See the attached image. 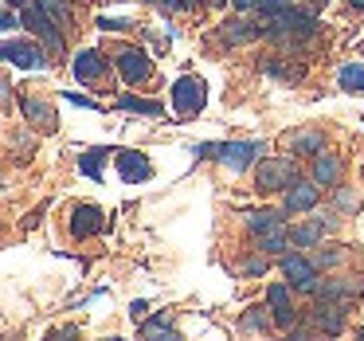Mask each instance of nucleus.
I'll return each instance as SVG.
<instances>
[{
	"label": "nucleus",
	"instance_id": "obj_1",
	"mask_svg": "<svg viewBox=\"0 0 364 341\" xmlns=\"http://www.w3.org/2000/svg\"><path fill=\"white\" fill-rule=\"evenodd\" d=\"M20 28H28V32H36L43 40V48L51 51V56H63L67 51V40H63V32H59V24L43 12V4L40 0H32V4H24L20 9Z\"/></svg>",
	"mask_w": 364,
	"mask_h": 341
},
{
	"label": "nucleus",
	"instance_id": "obj_2",
	"mask_svg": "<svg viewBox=\"0 0 364 341\" xmlns=\"http://www.w3.org/2000/svg\"><path fill=\"white\" fill-rule=\"evenodd\" d=\"M168 98H173V110L181 118H200L208 110V83L196 79V75H181L173 83V95Z\"/></svg>",
	"mask_w": 364,
	"mask_h": 341
},
{
	"label": "nucleus",
	"instance_id": "obj_3",
	"mask_svg": "<svg viewBox=\"0 0 364 341\" xmlns=\"http://www.w3.org/2000/svg\"><path fill=\"white\" fill-rule=\"evenodd\" d=\"M294 181H298L294 157H262L259 169H255V189L262 192H286Z\"/></svg>",
	"mask_w": 364,
	"mask_h": 341
},
{
	"label": "nucleus",
	"instance_id": "obj_4",
	"mask_svg": "<svg viewBox=\"0 0 364 341\" xmlns=\"http://www.w3.org/2000/svg\"><path fill=\"white\" fill-rule=\"evenodd\" d=\"M0 59L20 67V71H40V67H48V48H40L32 40H4L0 43Z\"/></svg>",
	"mask_w": 364,
	"mask_h": 341
},
{
	"label": "nucleus",
	"instance_id": "obj_5",
	"mask_svg": "<svg viewBox=\"0 0 364 341\" xmlns=\"http://www.w3.org/2000/svg\"><path fill=\"white\" fill-rule=\"evenodd\" d=\"M114 67H118V75L129 83V87L153 79V59H149L145 48H118L114 51Z\"/></svg>",
	"mask_w": 364,
	"mask_h": 341
},
{
	"label": "nucleus",
	"instance_id": "obj_6",
	"mask_svg": "<svg viewBox=\"0 0 364 341\" xmlns=\"http://www.w3.org/2000/svg\"><path fill=\"white\" fill-rule=\"evenodd\" d=\"M274 40H286V36H294V40H301V36H309L314 32V16L309 12H301V9H290L286 4L278 16H270V28H267Z\"/></svg>",
	"mask_w": 364,
	"mask_h": 341
},
{
	"label": "nucleus",
	"instance_id": "obj_7",
	"mask_svg": "<svg viewBox=\"0 0 364 341\" xmlns=\"http://www.w3.org/2000/svg\"><path fill=\"white\" fill-rule=\"evenodd\" d=\"M282 275L290 278V286L301 294H314V286L321 283V278H317V263L306 259V255H282Z\"/></svg>",
	"mask_w": 364,
	"mask_h": 341
},
{
	"label": "nucleus",
	"instance_id": "obj_8",
	"mask_svg": "<svg viewBox=\"0 0 364 341\" xmlns=\"http://www.w3.org/2000/svg\"><path fill=\"white\" fill-rule=\"evenodd\" d=\"M106 71H110V59H106L102 51H95V48H82L79 56L71 59L75 83H98V79H106Z\"/></svg>",
	"mask_w": 364,
	"mask_h": 341
},
{
	"label": "nucleus",
	"instance_id": "obj_9",
	"mask_svg": "<svg viewBox=\"0 0 364 341\" xmlns=\"http://www.w3.org/2000/svg\"><path fill=\"white\" fill-rule=\"evenodd\" d=\"M259 149H262L259 142H220L215 161H220V165H228L231 173H243V169H251V161L259 157Z\"/></svg>",
	"mask_w": 364,
	"mask_h": 341
},
{
	"label": "nucleus",
	"instance_id": "obj_10",
	"mask_svg": "<svg viewBox=\"0 0 364 341\" xmlns=\"http://www.w3.org/2000/svg\"><path fill=\"white\" fill-rule=\"evenodd\" d=\"M106 228V216L98 204H75L71 208V236L75 239H90Z\"/></svg>",
	"mask_w": 364,
	"mask_h": 341
},
{
	"label": "nucleus",
	"instance_id": "obj_11",
	"mask_svg": "<svg viewBox=\"0 0 364 341\" xmlns=\"http://www.w3.org/2000/svg\"><path fill=\"white\" fill-rule=\"evenodd\" d=\"M118 177L126 184H145L153 177V161L137 149H118Z\"/></svg>",
	"mask_w": 364,
	"mask_h": 341
},
{
	"label": "nucleus",
	"instance_id": "obj_12",
	"mask_svg": "<svg viewBox=\"0 0 364 341\" xmlns=\"http://www.w3.org/2000/svg\"><path fill=\"white\" fill-rule=\"evenodd\" d=\"M294 286H286V283H270V290H267V306L274 310V322L282 325V330H290L294 325V318H298V310H294Z\"/></svg>",
	"mask_w": 364,
	"mask_h": 341
},
{
	"label": "nucleus",
	"instance_id": "obj_13",
	"mask_svg": "<svg viewBox=\"0 0 364 341\" xmlns=\"http://www.w3.org/2000/svg\"><path fill=\"white\" fill-rule=\"evenodd\" d=\"M329 216H317V220H306V224H294L290 231H286V239H290V247H314L317 239L329 231Z\"/></svg>",
	"mask_w": 364,
	"mask_h": 341
},
{
	"label": "nucleus",
	"instance_id": "obj_14",
	"mask_svg": "<svg viewBox=\"0 0 364 341\" xmlns=\"http://www.w3.org/2000/svg\"><path fill=\"white\" fill-rule=\"evenodd\" d=\"M20 110H24V118L32 122L36 130H43V134H51V130L59 126L55 110H51L48 103H40V98H20Z\"/></svg>",
	"mask_w": 364,
	"mask_h": 341
},
{
	"label": "nucleus",
	"instance_id": "obj_15",
	"mask_svg": "<svg viewBox=\"0 0 364 341\" xmlns=\"http://www.w3.org/2000/svg\"><path fill=\"white\" fill-rule=\"evenodd\" d=\"M314 208H317V184L294 181L286 189V212H314Z\"/></svg>",
	"mask_w": 364,
	"mask_h": 341
},
{
	"label": "nucleus",
	"instance_id": "obj_16",
	"mask_svg": "<svg viewBox=\"0 0 364 341\" xmlns=\"http://www.w3.org/2000/svg\"><path fill=\"white\" fill-rule=\"evenodd\" d=\"M247 228L255 231V236H267V231H282V212H274V208H255L251 216H247Z\"/></svg>",
	"mask_w": 364,
	"mask_h": 341
},
{
	"label": "nucleus",
	"instance_id": "obj_17",
	"mask_svg": "<svg viewBox=\"0 0 364 341\" xmlns=\"http://www.w3.org/2000/svg\"><path fill=\"white\" fill-rule=\"evenodd\" d=\"M321 149H325V137L314 134V130H306V134H294V137H290V157H317Z\"/></svg>",
	"mask_w": 364,
	"mask_h": 341
},
{
	"label": "nucleus",
	"instance_id": "obj_18",
	"mask_svg": "<svg viewBox=\"0 0 364 341\" xmlns=\"http://www.w3.org/2000/svg\"><path fill=\"white\" fill-rule=\"evenodd\" d=\"M118 110H126V114H149V118H161V114H165V106H161V103H153V98L122 95V98H118Z\"/></svg>",
	"mask_w": 364,
	"mask_h": 341
},
{
	"label": "nucleus",
	"instance_id": "obj_19",
	"mask_svg": "<svg viewBox=\"0 0 364 341\" xmlns=\"http://www.w3.org/2000/svg\"><path fill=\"white\" fill-rule=\"evenodd\" d=\"M114 149H87L79 157V173L82 177H90V181H102V165H106V157H110Z\"/></svg>",
	"mask_w": 364,
	"mask_h": 341
},
{
	"label": "nucleus",
	"instance_id": "obj_20",
	"mask_svg": "<svg viewBox=\"0 0 364 341\" xmlns=\"http://www.w3.org/2000/svg\"><path fill=\"white\" fill-rule=\"evenodd\" d=\"M337 177H341V161L333 157V153L321 149V153H317V161H314V181L317 184H333Z\"/></svg>",
	"mask_w": 364,
	"mask_h": 341
},
{
	"label": "nucleus",
	"instance_id": "obj_21",
	"mask_svg": "<svg viewBox=\"0 0 364 341\" xmlns=\"http://www.w3.org/2000/svg\"><path fill=\"white\" fill-rule=\"evenodd\" d=\"M337 83H341V90H348V95H364V63H345L337 71Z\"/></svg>",
	"mask_w": 364,
	"mask_h": 341
},
{
	"label": "nucleus",
	"instance_id": "obj_22",
	"mask_svg": "<svg viewBox=\"0 0 364 341\" xmlns=\"http://www.w3.org/2000/svg\"><path fill=\"white\" fill-rule=\"evenodd\" d=\"M317 325H321L325 333H341L345 330V314H341L337 306H321L317 310Z\"/></svg>",
	"mask_w": 364,
	"mask_h": 341
},
{
	"label": "nucleus",
	"instance_id": "obj_23",
	"mask_svg": "<svg viewBox=\"0 0 364 341\" xmlns=\"http://www.w3.org/2000/svg\"><path fill=\"white\" fill-rule=\"evenodd\" d=\"M223 28H228V32H223V36H228V43H247V40L255 36V24H251V20H243V16H239V20H228Z\"/></svg>",
	"mask_w": 364,
	"mask_h": 341
},
{
	"label": "nucleus",
	"instance_id": "obj_24",
	"mask_svg": "<svg viewBox=\"0 0 364 341\" xmlns=\"http://www.w3.org/2000/svg\"><path fill=\"white\" fill-rule=\"evenodd\" d=\"M259 239V251L262 255H282L286 247H290V239L282 236V231H267V236H255Z\"/></svg>",
	"mask_w": 364,
	"mask_h": 341
},
{
	"label": "nucleus",
	"instance_id": "obj_25",
	"mask_svg": "<svg viewBox=\"0 0 364 341\" xmlns=\"http://www.w3.org/2000/svg\"><path fill=\"white\" fill-rule=\"evenodd\" d=\"M141 333H145V337H173V330H168L165 318H153V322H145Z\"/></svg>",
	"mask_w": 364,
	"mask_h": 341
},
{
	"label": "nucleus",
	"instance_id": "obj_26",
	"mask_svg": "<svg viewBox=\"0 0 364 341\" xmlns=\"http://www.w3.org/2000/svg\"><path fill=\"white\" fill-rule=\"evenodd\" d=\"M40 4H43V12H48V16L55 20L59 28L67 24V9H63V4H59V0H40Z\"/></svg>",
	"mask_w": 364,
	"mask_h": 341
},
{
	"label": "nucleus",
	"instance_id": "obj_27",
	"mask_svg": "<svg viewBox=\"0 0 364 341\" xmlns=\"http://www.w3.org/2000/svg\"><path fill=\"white\" fill-rule=\"evenodd\" d=\"M149 4L161 12H188L192 9V0H149Z\"/></svg>",
	"mask_w": 364,
	"mask_h": 341
},
{
	"label": "nucleus",
	"instance_id": "obj_28",
	"mask_svg": "<svg viewBox=\"0 0 364 341\" xmlns=\"http://www.w3.org/2000/svg\"><path fill=\"white\" fill-rule=\"evenodd\" d=\"M255 9H259V16H278V12L286 9V0H259Z\"/></svg>",
	"mask_w": 364,
	"mask_h": 341
},
{
	"label": "nucleus",
	"instance_id": "obj_29",
	"mask_svg": "<svg viewBox=\"0 0 364 341\" xmlns=\"http://www.w3.org/2000/svg\"><path fill=\"white\" fill-rule=\"evenodd\" d=\"M63 98H67V103H75V106H87V110H102V106H98L95 98H87V95H75V90H63Z\"/></svg>",
	"mask_w": 364,
	"mask_h": 341
},
{
	"label": "nucleus",
	"instance_id": "obj_30",
	"mask_svg": "<svg viewBox=\"0 0 364 341\" xmlns=\"http://www.w3.org/2000/svg\"><path fill=\"white\" fill-rule=\"evenodd\" d=\"M314 263H317V267H333V263H341V251H321Z\"/></svg>",
	"mask_w": 364,
	"mask_h": 341
},
{
	"label": "nucleus",
	"instance_id": "obj_31",
	"mask_svg": "<svg viewBox=\"0 0 364 341\" xmlns=\"http://www.w3.org/2000/svg\"><path fill=\"white\" fill-rule=\"evenodd\" d=\"M12 28H20V16H12V12H0V32H12Z\"/></svg>",
	"mask_w": 364,
	"mask_h": 341
},
{
	"label": "nucleus",
	"instance_id": "obj_32",
	"mask_svg": "<svg viewBox=\"0 0 364 341\" xmlns=\"http://www.w3.org/2000/svg\"><path fill=\"white\" fill-rule=\"evenodd\" d=\"M98 28H102V32H122V28H129V24H126V20H106L102 16V20H98Z\"/></svg>",
	"mask_w": 364,
	"mask_h": 341
},
{
	"label": "nucleus",
	"instance_id": "obj_33",
	"mask_svg": "<svg viewBox=\"0 0 364 341\" xmlns=\"http://www.w3.org/2000/svg\"><path fill=\"white\" fill-rule=\"evenodd\" d=\"M129 314H134V318H145V314H149V302H134V306H129Z\"/></svg>",
	"mask_w": 364,
	"mask_h": 341
},
{
	"label": "nucleus",
	"instance_id": "obj_34",
	"mask_svg": "<svg viewBox=\"0 0 364 341\" xmlns=\"http://www.w3.org/2000/svg\"><path fill=\"white\" fill-rule=\"evenodd\" d=\"M9 9H24V4H32V0H4Z\"/></svg>",
	"mask_w": 364,
	"mask_h": 341
},
{
	"label": "nucleus",
	"instance_id": "obj_35",
	"mask_svg": "<svg viewBox=\"0 0 364 341\" xmlns=\"http://www.w3.org/2000/svg\"><path fill=\"white\" fill-rule=\"evenodd\" d=\"M235 9H251V4H259V0H231Z\"/></svg>",
	"mask_w": 364,
	"mask_h": 341
},
{
	"label": "nucleus",
	"instance_id": "obj_36",
	"mask_svg": "<svg viewBox=\"0 0 364 341\" xmlns=\"http://www.w3.org/2000/svg\"><path fill=\"white\" fill-rule=\"evenodd\" d=\"M204 4H212V9H220V4H228V0H204Z\"/></svg>",
	"mask_w": 364,
	"mask_h": 341
},
{
	"label": "nucleus",
	"instance_id": "obj_37",
	"mask_svg": "<svg viewBox=\"0 0 364 341\" xmlns=\"http://www.w3.org/2000/svg\"><path fill=\"white\" fill-rule=\"evenodd\" d=\"M348 4H353V9H364V0H348Z\"/></svg>",
	"mask_w": 364,
	"mask_h": 341
},
{
	"label": "nucleus",
	"instance_id": "obj_38",
	"mask_svg": "<svg viewBox=\"0 0 364 341\" xmlns=\"http://www.w3.org/2000/svg\"><path fill=\"white\" fill-rule=\"evenodd\" d=\"M0 95H4V83H0Z\"/></svg>",
	"mask_w": 364,
	"mask_h": 341
}]
</instances>
